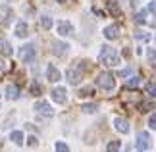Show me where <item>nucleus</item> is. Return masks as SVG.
Listing matches in <instances>:
<instances>
[{"mask_svg": "<svg viewBox=\"0 0 156 152\" xmlns=\"http://www.w3.org/2000/svg\"><path fill=\"white\" fill-rule=\"evenodd\" d=\"M58 35H62V37L73 35V25L69 21H58Z\"/></svg>", "mask_w": 156, "mask_h": 152, "instance_id": "obj_9", "label": "nucleus"}, {"mask_svg": "<svg viewBox=\"0 0 156 152\" xmlns=\"http://www.w3.org/2000/svg\"><path fill=\"white\" fill-rule=\"evenodd\" d=\"M137 148H139V150L151 148V137H148L147 131H141L139 135H137Z\"/></svg>", "mask_w": 156, "mask_h": 152, "instance_id": "obj_7", "label": "nucleus"}, {"mask_svg": "<svg viewBox=\"0 0 156 152\" xmlns=\"http://www.w3.org/2000/svg\"><path fill=\"white\" fill-rule=\"evenodd\" d=\"M127 75H131V68H125L119 71V77H127Z\"/></svg>", "mask_w": 156, "mask_h": 152, "instance_id": "obj_30", "label": "nucleus"}, {"mask_svg": "<svg viewBox=\"0 0 156 152\" xmlns=\"http://www.w3.org/2000/svg\"><path fill=\"white\" fill-rule=\"evenodd\" d=\"M41 25H43V29L48 31V29L52 27V17L50 16H43V17H41Z\"/></svg>", "mask_w": 156, "mask_h": 152, "instance_id": "obj_18", "label": "nucleus"}, {"mask_svg": "<svg viewBox=\"0 0 156 152\" xmlns=\"http://www.w3.org/2000/svg\"><path fill=\"white\" fill-rule=\"evenodd\" d=\"M137 85H139V77H131L129 81H127V87H129V89H133V87H137Z\"/></svg>", "mask_w": 156, "mask_h": 152, "instance_id": "obj_25", "label": "nucleus"}, {"mask_svg": "<svg viewBox=\"0 0 156 152\" xmlns=\"http://www.w3.org/2000/svg\"><path fill=\"white\" fill-rule=\"evenodd\" d=\"M104 37H106L108 41H116V39L119 37V27H118V25H108V27L104 29Z\"/></svg>", "mask_w": 156, "mask_h": 152, "instance_id": "obj_11", "label": "nucleus"}, {"mask_svg": "<svg viewBox=\"0 0 156 152\" xmlns=\"http://www.w3.org/2000/svg\"><path fill=\"white\" fill-rule=\"evenodd\" d=\"M66 77H68V81L71 83V85H77L81 81V77H83V73L77 68H69L68 71H66Z\"/></svg>", "mask_w": 156, "mask_h": 152, "instance_id": "obj_8", "label": "nucleus"}, {"mask_svg": "<svg viewBox=\"0 0 156 152\" xmlns=\"http://www.w3.org/2000/svg\"><path fill=\"white\" fill-rule=\"evenodd\" d=\"M58 2H66V0H58Z\"/></svg>", "mask_w": 156, "mask_h": 152, "instance_id": "obj_34", "label": "nucleus"}, {"mask_svg": "<svg viewBox=\"0 0 156 152\" xmlns=\"http://www.w3.org/2000/svg\"><path fill=\"white\" fill-rule=\"evenodd\" d=\"M33 110H35V114L43 115V118H52V115H54L52 106L48 104V102H44V100H37L35 106H33Z\"/></svg>", "mask_w": 156, "mask_h": 152, "instance_id": "obj_4", "label": "nucleus"}, {"mask_svg": "<svg viewBox=\"0 0 156 152\" xmlns=\"http://www.w3.org/2000/svg\"><path fill=\"white\" fill-rule=\"evenodd\" d=\"M46 79H48V81H52V83H56V81H60V79H62V73L58 71L56 65L48 64V68H46Z\"/></svg>", "mask_w": 156, "mask_h": 152, "instance_id": "obj_10", "label": "nucleus"}, {"mask_svg": "<svg viewBox=\"0 0 156 152\" xmlns=\"http://www.w3.org/2000/svg\"><path fill=\"white\" fill-rule=\"evenodd\" d=\"M6 69V62H4V60L2 58H0V73H2V71Z\"/></svg>", "mask_w": 156, "mask_h": 152, "instance_id": "obj_33", "label": "nucleus"}, {"mask_svg": "<svg viewBox=\"0 0 156 152\" xmlns=\"http://www.w3.org/2000/svg\"><path fill=\"white\" fill-rule=\"evenodd\" d=\"M148 125H151V129H156V114H151V118H148Z\"/></svg>", "mask_w": 156, "mask_h": 152, "instance_id": "obj_26", "label": "nucleus"}, {"mask_svg": "<svg viewBox=\"0 0 156 152\" xmlns=\"http://www.w3.org/2000/svg\"><path fill=\"white\" fill-rule=\"evenodd\" d=\"M50 96H52V100H54V102H58V104H64V102L68 100V93H66V89H64V87H56V89H52Z\"/></svg>", "mask_w": 156, "mask_h": 152, "instance_id": "obj_6", "label": "nucleus"}, {"mask_svg": "<svg viewBox=\"0 0 156 152\" xmlns=\"http://www.w3.org/2000/svg\"><path fill=\"white\" fill-rule=\"evenodd\" d=\"M98 62H100V64H104V65H110V68H114V65H118V64H119V54H118L116 48H112V46L104 44L102 48H100Z\"/></svg>", "mask_w": 156, "mask_h": 152, "instance_id": "obj_1", "label": "nucleus"}, {"mask_svg": "<svg viewBox=\"0 0 156 152\" xmlns=\"http://www.w3.org/2000/svg\"><path fill=\"white\" fill-rule=\"evenodd\" d=\"M0 100H2V96H0Z\"/></svg>", "mask_w": 156, "mask_h": 152, "instance_id": "obj_35", "label": "nucleus"}, {"mask_svg": "<svg viewBox=\"0 0 156 152\" xmlns=\"http://www.w3.org/2000/svg\"><path fill=\"white\" fill-rule=\"evenodd\" d=\"M68 50H69L68 42H62V41H52L50 42V52L58 58H64L66 54H68Z\"/></svg>", "mask_w": 156, "mask_h": 152, "instance_id": "obj_5", "label": "nucleus"}, {"mask_svg": "<svg viewBox=\"0 0 156 152\" xmlns=\"http://www.w3.org/2000/svg\"><path fill=\"white\" fill-rule=\"evenodd\" d=\"M27 144H29V147H37V139H35V137H29L27 139Z\"/></svg>", "mask_w": 156, "mask_h": 152, "instance_id": "obj_32", "label": "nucleus"}, {"mask_svg": "<svg viewBox=\"0 0 156 152\" xmlns=\"http://www.w3.org/2000/svg\"><path fill=\"white\" fill-rule=\"evenodd\" d=\"M27 35H29L27 23H25V21H20V23L16 25V37H17V39H25Z\"/></svg>", "mask_w": 156, "mask_h": 152, "instance_id": "obj_12", "label": "nucleus"}, {"mask_svg": "<svg viewBox=\"0 0 156 152\" xmlns=\"http://www.w3.org/2000/svg\"><path fill=\"white\" fill-rule=\"evenodd\" d=\"M56 152H69V147L66 143H56Z\"/></svg>", "mask_w": 156, "mask_h": 152, "instance_id": "obj_24", "label": "nucleus"}, {"mask_svg": "<svg viewBox=\"0 0 156 152\" xmlns=\"http://www.w3.org/2000/svg\"><path fill=\"white\" fill-rule=\"evenodd\" d=\"M151 104H148V102H143V104H141V112H148V110H151Z\"/></svg>", "mask_w": 156, "mask_h": 152, "instance_id": "obj_31", "label": "nucleus"}, {"mask_svg": "<svg viewBox=\"0 0 156 152\" xmlns=\"http://www.w3.org/2000/svg\"><path fill=\"white\" fill-rule=\"evenodd\" d=\"M31 93H33V94H41V87H39L37 83H35V85H31Z\"/></svg>", "mask_w": 156, "mask_h": 152, "instance_id": "obj_29", "label": "nucleus"}, {"mask_svg": "<svg viewBox=\"0 0 156 152\" xmlns=\"http://www.w3.org/2000/svg\"><path fill=\"white\" fill-rule=\"evenodd\" d=\"M135 37L139 39V41H148V39H151V35H145V33H137Z\"/></svg>", "mask_w": 156, "mask_h": 152, "instance_id": "obj_28", "label": "nucleus"}, {"mask_svg": "<svg viewBox=\"0 0 156 152\" xmlns=\"http://www.w3.org/2000/svg\"><path fill=\"white\" fill-rule=\"evenodd\" d=\"M97 85L100 89H104V90H114V87H116V79H114L112 73L102 71V73L97 75Z\"/></svg>", "mask_w": 156, "mask_h": 152, "instance_id": "obj_3", "label": "nucleus"}, {"mask_svg": "<svg viewBox=\"0 0 156 152\" xmlns=\"http://www.w3.org/2000/svg\"><path fill=\"white\" fill-rule=\"evenodd\" d=\"M94 93V89L93 87H83L81 90H79V96H91Z\"/></svg>", "mask_w": 156, "mask_h": 152, "instance_id": "obj_23", "label": "nucleus"}, {"mask_svg": "<svg viewBox=\"0 0 156 152\" xmlns=\"http://www.w3.org/2000/svg\"><path fill=\"white\" fill-rule=\"evenodd\" d=\"M10 141L14 144H20V147H21V144H23V133L21 131H12L10 133Z\"/></svg>", "mask_w": 156, "mask_h": 152, "instance_id": "obj_17", "label": "nucleus"}, {"mask_svg": "<svg viewBox=\"0 0 156 152\" xmlns=\"http://www.w3.org/2000/svg\"><path fill=\"white\" fill-rule=\"evenodd\" d=\"M20 60L23 64H31V62H35V56H37V48H35V44L33 42H29V44H23L21 48H20Z\"/></svg>", "mask_w": 156, "mask_h": 152, "instance_id": "obj_2", "label": "nucleus"}, {"mask_svg": "<svg viewBox=\"0 0 156 152\" xmlns=\"http://www.w3.org/2000/svg\"><path fill=\"white\" fill-rule=\"evenodd\" d=\"M106 6H108V10L112 12V16H114V17H119V16H122V10H119L118 0H108Z\"/></svg>", "mask_w": 156, "mask_h": 152, "instance_id": "obj_14", "label": "nucleus"}, {"mask_svg": "<svg viewBox=\"0 0 156 152\" xmlns=\"http://www.w3.org/2000/svg\"><path fill=\"white\" fill-rule=\"evenodd\" d=\"M114 125H116V129L119 133H129V123L123 118H116V119H114Z\"/></svg>", "mask_w": 156, "mask_h": 152, "instance_id": "obj_13", "label": "nucleus"}, {"mask_svg": "<svg viewBox=\"0 0 156 152\" xmlns=\"http://www.w3.org/2000/svg\"><path fill=\"white\" fill-rule=\"evenodd\" d=\"M12 44L6 39H0V54H4V56H12Z\"/></svg>", "mask_w": 156, "mask_h": 152, "instance_id": "obj_16", "label": "nucleus"}, {"mask_svg": "<svg viewBox=\"0 0 156 152\" xmlns=\"http://www.w3.org/2000/svg\"><path fill=\"white\" fill-rule=\"evenodd\" d=\"M81 110L85 112V114H94V112L98 110V104H83Z\"/></svg>", "mask_w": 156, "mask_h": 152, "instance_id": "obj_19", "label": "nucleus"}, {"mask_svg": "<svg viewBox=\"0 0 156 152\" xmlns=\"http://www.w3.org/2000/svg\"><path fill=\"white\" fill-rule=\"evenodd\" d=\"M135 21L141 23V25H143V23H147V12H139V14L135 16Z\"/></svg>", "mask_w": 156, "mask_h": 152, "instance_id": "obj_21", "label": "nucleus"}, {"mask_svg": "<svg viewBox=\"0 0 156 152\" xmlns=\"http://www.w3.org/2000/svg\"><path fill=\"white\" fill-rule=\"evenodd\" d=\"M147 93H148V96H151V98H154V96H156V85H154V83H148V85H147Z\"/></svg>", "mask_w": 156, "mask_h": 152, "instance_id": "obj_22", "label": "nucleus"}, {"mask_svg": "<svg viewBox=\"0 0 156 152\" xmlns=\"http://www.w3.org/2000/svg\"><path fill=\"white\" fill-rule=\"evenodd\" d=\"M6 94H8L10 100H17V98H20V87H16V85H8V87H6Z\"/></svg>", "mask_w": 156, "mask_h": 152, "instance_id": "obj_15", "label": "nucleus"}, {"mask_svg": "<svg viewBox=\"0 0 156 152\" xmlns=\"http://www.w3.org/2000/svg\"><path fill=\"white\" fill-rule=\"evenodd\" d=\"M147 56L151 58V60H156V48H148V52H147Z\"/></svg>", "mask_w": 156, "mask_h": 152, "instance_id": "obj_27", "label": "nucleus"}, {"mask_svg": "<svg viewBox=\"0 0 156 152\" xmlns=\"http://www.w3.org/2000/svg\"><path fill=\"white\" fill-rule=\"evenodd\" d=\"M106 152H119V141H110L106 147Z\"/></svg>", "mask_w": 156, "mask_h": 152, "instance_id": "obj_20", "label": "nucleus"}]
</instances>
